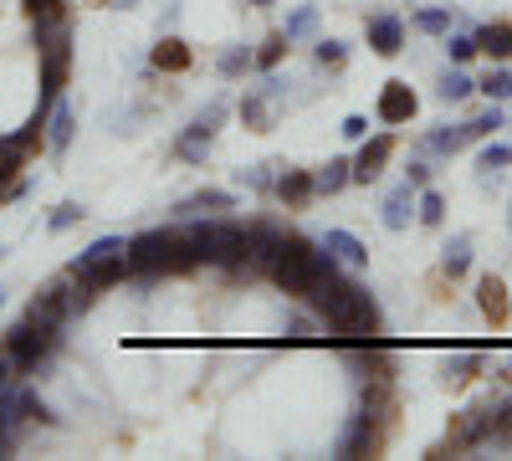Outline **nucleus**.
Masks as SVG:
<instances>
[{
    "instance_id": "1",
    "label": "nucleus",
    "mask_w": 512,
    "mask_h": 461,
    "mask_svg": "<svg viewBox=\"0 0 512 461\" xmlns=\"http://www.w3.org/2000/svg\"><path fill=\"white\" fill-rule=\"evenodd\" d=\"M303 303H308L333 333H379V328H384L379 298H374L369 287L349 282L344 272H338V277H323Z\"/></svg>"
},
{
    "instance_id": "2",
    "label": "nucleus",
    "mask_w": 512,
    "mask_h": 461,
    "mask_svg": "<svg viewBox=\"0 0 512 461\" xmlns=\"http://www.w3.org/2000/svg\"><path fill=\"white\" fill-rule=\"evenodd\" d=\"M0 349L16 359L21 380H57V359H62V349H67V333L21 313L6 333H0Z\"/></svg>"
},
{
    "instance_id": "3",
    "label": "nucleus",
    "mask_w": 512,
    "mask_h": 461,
    "mask_svg": "<svg viewBox=\"0 0 512 461\" xmlns=\"http://www.w3.org/2000/svg\"><path fill=\"white\" fill-rule=\"evenodd\" d=\"M241 205L236 190H221V185H200L190 195H180L175 205H169V221H195V216H231Z\"/></svg>"
},
{
    "instance_id": "4",
    "label": "nucleus",
    "mask_w": 512,
    "mask_h": 461,
    "mask_svg": "<svg viewBox=\"0 0 512 461\" xmlns=\"http://www.w3.org/2000/svg\"><path fill=\"white\" fill-rule=\"evenodd\" d=\"M374 451H384V421L354 410L349 426L333 436V456H374Z\"/></svg>"
},
{
    "instance_id": "5",
    "label": "nucleus",
    "mask_w": 512,
    "mask_h": 461,
    "mask_svg": "<svg viewBox=\"0 0 512 461\" xmlns=\"http://www.w3.org/2000/svg\"><path fill=\"white\" fill-rule=\"evenodd\" d=\"M400 154V139L384 129V134H369V139H359V154H354V185H379V175H384V164H390Z\"/></svg>"
},
{
    "instance_id": "6",
    "label": "nucleus",
    "mask_w": 512,
    "mask_h": 461,
    "mask_svg": "<svg viewBox=\"0 0 512 461\" xmlns=\"http://www.w3.org/2000/svg\"><path fill=\"white\" fill-rule=\"evenodd\" d=\"M241 226H246V251H251V262L262 267V277H267L272 257H277L282 241H287V226L272 221V216H251V221H241Z\"/></svg>"
},
{
    "instance_id": "7",
    "label": "nucleus",
    "mask_w": 512,
    "mask_h": 461,
    "mask_svg": "<svg viewBox=\"0 0 512 461\" xmlns=\"http://www.w3.org/2000/svg\"><path fill=\"white\" fill-rule=\"evenodd\" d=\"M364 36H369V47L379 57H400L405 52V36H410V21L395 16V11H374V16H364Z\"/></svg>"
},
{
    "instance_id": "8",
    "label": "nucleus",
    "mask_w": 512,
    "mask_h": 461,
    "mask_svg": "<svg viewBox=\"0 0 512 461\" xmlns=\"http://www.w3.org/2000/svg\"><path fill=\"white\" fill-rule=\"evenodd\" d=\"M477 134H472V123H441V129H425L415 139V154H431V159H456L461 149H472Z\"/></svg>"
},
{
    "instance_id": "9",
    "label": "nucleus",
    "mask_w": 512,
    "mask_h": 461,
    "mask_svg": "<svg viewBox=\"0 0 512 461\" xmlns=\"http://www.w3.org/2000/svg\"><path fill=\"white\" fill-rule=\"evenodd\" d=\"M272 200L287 205V211H308V205L318 200V190H313V170H297V164L282 159V170H277V180H272Z\"/></svg>"
},
{
    "instance_id": "10",
    "label": "nucleus",
    "mask_w": 512,
    "mask_h": 461,
    "mask_svg": "<svg viewBox=\"0 0 512 461\" xmlns=\"http://www.w3.org/2000/svg\"><path fill=\"white\" fill-rule=\"evenodd\" d=\"M415 195H420V190L400 175L390 190L379 195V226H384V231H410V221H415Z\"/></svg>"
},
{
    "instance_id": "11",
    "label": "nucleus",
    "mask_w": 512,
    "mask_h": 461,
    "mask_svg": "<svg viewBox=\"0 0 512 461\" xmlns=\"http://www.w3.org/2000/svg\"><path fill=\"white\" fill-rule=\"evenodd\" d=\"M272 328L282 333L287 344H313V339H323V333H328V323L313 308H277Z\"/></svg>"
},
{
    "instance_id": "12",
    "label": "nucleus",
    "mask_w": 512,
    "mask_h": 461,
    "mask_svg": "<svg viewBox=\"0 0 512 461\" xmlns=\"http://www.w3.org/2000/svg\"><path fill=\"white\" fill-rule=\"evenodd\" d=\"M210 149H216V134H205L200 123H185V129L169 139V159H175V164H190V170H205Z\"/></svg>"
},
{
    "instance_id": "13",
    "label": "nucleus",
    "mask_w": 512,
    "mask_h": 461,
    "mask_svg": "<svg viewBox=\"0 0 512 461\" xmlns=\"http://www.w3.org/2000/svg\"><path fill=\"white\" fill-rule=\"evenodd\" d=\"M477 374H487V354H482V349H456V354L441 359V385H446V390L472 385Z\"/></svg>"
},
{
    "instance_id": "14",
    "label": "nucleus",
    "mask_w": 512,
    "mask_h": 461,
    "mask_svg": "<svg viewBox=\"0 0 512 461\" xmlns=\"http://www.w3.org/2000/svg\"><path fill=\"white\" fill-rule=\"evenodd\" d=\"M415 108H420V98L410 93V82H384V93H379V108H374V118L379 123H410L415 118Z\"/></svg>"
},
{
    "instance_id": "15",
    "label": "nucleus",
    "mask_w": 512,
    "mask_h": 461,
    "mask_svg": "<svg viewBox=\"0 0 512 461\" xmlns=\"http://www.w3.org/2000/svg\"><path fill=\"white\" fill-rule=\"evenodd\" d=\"M349 185H354V159H349V154H333V159H323L318 170H313V190H318V200L344 195Z\"/></svg>"
},
{
    "instance_id": "16",
    "label": "nucleus",
    "mask_w": 512,
    "mask_h": 461,
    "mask_svg": "<svg viewBox=\"0 0 512 461\" xmlns=\"http://www.w3.org/2000/svg\"><path fill=\"white\" fill-rule=\"evenodd\" d=\"M318 246H328V251H333V257L344 262L349 272H364V267H369V246H364L354 231H344V226H328V231L318 236Z\"/></svg>"
},
{
    "instance_id": "17",
    "label": "nucleus",
    "mask_w": 512,
    "mask_h": 461,
    "mask_svg": "<svg viewBox=\"0 0 512 461\" xmlns=\"http://www.w3.org/2000/svg\"><path fill=\"white\" fill-rule=\"evenodd\" d=\"M472 257H477V251H472V231H451V236L441 241V262H436V272L456 282V277L472 272Z\"/></svg>"
},
{
    "instance_id": "18",
    "label": "nucleus",
    "mask_w": 512,
    "mask_h": 461,
    "mask_svg": "<svg viewBox=\"0 0 512 461\" xmlns=\"http://www.w3.org/2000/svg\"><path fill=\"white\" fill-rule=\"evenodd\" d=\"M72 139H77V108L62 98V103L52 108V118H47V139H41V144H47L52 159H62V154L72 149Z\"/></svg>"
},
{
    "instance_id": "19",
    "label": "nucleus",
    "mask_w": 512,
    "mask_h": 461,
    "mask_svg": "<svg viewBox=\"0 0 512 461\" xmlns=\"http://www.w3.org/2000/svg\"><path fill=\"white\" fill-rule=\"evenodd\" d=\"M477 308H482V318L487 323H507L512 318V292H507V282L502 277H477Z\"/></svg>"
},
{
    "instance_id": "20",
    "label": "nucleus",
    "mask_w": 512,
    "mask_h": 461,
    "mask_svg": "<svg viewBox=\"0 0 512 461\" xmlns=\"http://www.w3.org/2000/svg\"><path fill=\"white\" fill-rule=\"evenodd\" d=\"M210 67H216L221 82H246V77H256V47H246V41H236V47H221Z\"/></svg>"
},
{
    "instance_id": "21",
    "label": "nucleus",
    "mask_w": 512,
    "mask_h": 461,
    "mask_svg": "<svg viewBox=\"0 0 512 461\" xmlns=\"http://www.w3.org/2000/svg\"><path fill=\"white\" fill-rule=\"evenodd\" d=\"M472 36L487 62H512V21H482V26H472Z\"/></svg>"
},
{
    "instance_id": "22",
    "label": "nucleus",
    "mask_w": 512,
    "mask_h": 461,
    "mask_svg": "<svg viewBox=\"0 0 512 461\" xmlns=\"http://www.w3.org/2000/svg\"><path fill=\"white\" fill-rule=\"evenodd\" d=\"M308 57H313V72H318V77H323V72L338 77V72L349 67V41H344V36H313Z\"/></svg>"
},
{
    "instance_id": "23",
    "label": "nucleus",
    "mask_w": 512,
    "mask_h": 461,
    "mask_svg": "<svg viewBox=\"0 0 512 461\" xmlns=\"http://www.w3.org/2000/svg\"><path fill=\"white\" fill-rule=\"evenodd\" d=\"M236 118H241V129H251V134H267L282 113H277L262 93H256V88H246V93L236 98Z\"/></svg>"
},
{
    "instance_id": "24",
    "label": "nucleus",
    "mask_w": 512,
    "mask_h": 461,
    "mask_svg": "<svg viewBox=\"0 0 512 461\" xmlns=\"http://www.w3.org/2000/svg\"><path fill=\"white\" fill-rule=\"evenodd\" d=\"M318 26H323V11L313 6V0H303V6H292V11L282 16V26H277V31L292 41V47H303V41H313V36H318Z\"/></svg>"
},
{
    "instance_id": "25",
    "label": "nucleus",
    "mask_w": 512,
    "mask_h": 461,
    "mask_svg": "<svg viewBox=\"0 0 512 461\" xmlns=\"http://www.w3.org/2000/svg\"><path fill=\"white\" fill-rule=\"evenodd\" d=\"M154 113H159V98H139V103H128V108H113L103 123H108V134L134 139V134H139V123H149Z\"/></svg>"
},
{
    "instance_id": "26",
    "label": "nucleus",
    "mask_w": 512,
    "mask_h": 461,
    "mask_svg": "<svg viewBox=\"0 0 512 461\" xmlns=\"http://www.w3.org/2000/svg\"><path fill=\"white\" fill-rule=\"evenodd\" d=\"M77 277L88 282V287H98V292L123 287V282H128V251H113V257H103V262H93V267H82Z\"/></svg>"
},
{
    "instance_id": "27",
    "label": "nucleus",
    "mask_w": 512,
    "mask_h": 461,
    "mask_svg": "<svg viewBox=\"0 0 512 461\" xmlns=\"http://www.w3.org/2000/svg\"><path fill=\"white\" fill-rule=\"evenodd\" d=\"M472 93H477V77L466 72V67H446V72L436 77V103H446V108L472 103Z\"/></svg>"
},
{
    "instance_id": "28",
    "label": "nucleus",
    "mask_w": 512,
    "mask_h": 461,
    "mask_svg": "<svg viewBox=\"0 0 512 461\" xmlns=\"http://www.w3.org/2000/svg\"><path fill=\"white\" fill-rule=\"evenodd\" d=\"M277 170H282V159H262V164H241V170H231V180H236V190H251V195L272 200Z\"/></svg>"
},
{
    "instance_id": "29",
    "label": "nucleus",
    "mask_w": 512,
    "mask_h": 461,
    "mask_svg": "<svg viewBox=\"0 0 512 461\" xmlns=\"http://www.w3.org/2000/svg\"><path fill=\"white\" fill-rule=\"evenodd\" d=\"M456 26V11L451 6H415L410 11V31L415 36H446Z\"/></svg>"
},
{
    "instance_id": "30",
    "label": "nucleus",
    "mask_w": 512,
    "mask_h": 461,
    "mask_svg": "<svg viewBox=\"0 0 512 461\" xmlns=\"http://www.w3.org/2000/svg\"><path fill=\"white\" fill-rule=\"evenodd\" d=\"M415 226H425V231H441L446 226V195L436 185H425L415 195Z\"/></svg>"
},
{
    "instance_id": "31",
    "label": "nucleus",
    "mask_w": 512,
    "mask_h": 461,
    "mask_svg": "<svg viewBox=\"0 0 512 461\" xmlns=\"http://www.w3.org/2000/svg\"><path fill=\"white\" fill-rule=\"evenodd\" d=\"M123 246H128L123 236H98V241H88V246H82V251H77V257H72V262H67L62 272H72V277H77L82 267H93V262H103V257H113V251H123Z\"/></svg>"
},
{
    "instance_id": "32",
    "label": "nucleus",
    "mask_w": 512,
    "mask_h": 461,
    "mask_svg": "<svg viewBox=\"0 0 512 461\" xmlns=\"http://www.w3.org/2000/svg\"><path fill=\"white\" fill-rule=\"evenodd\" d=\"M441 47H446V62H451V67H466V62H477V57H482V52H477L472 26H466V31H456V26H451V31L441 36Z\"/></svg>"
},
{
    "instance_id": "33",
    "label": "nucleus",
    "mask_w": 512,
    "mask_h": 461,
    "mask_svg": "<svg viewBox=\"0 0 512 461\" xmlns=\"http://www.w3.org/2000/svg\"><path fill=\"white\" fill-rule=\"evenodd\" d=\"M231 113H236V98H231V93H216V98H210V103H205V108H200L190 123H200L205 134H221Z\"/></svg>"
},
{
    "instance_id": "34",
    "label": "nucleus",
    "mask_w": 512,
    "mask_h": 461,
    "mask_svg": "<svg viewBox=\"0 0 512 461\" xmlns=\"http://www.w3.org/2000/svg\"><path fill=\"white\" fill-rule=\"evenodd\" d=\"M93 211L82 200H62V205H52V216H47V236H67L72 226H82Z\"/></svg>"
},
{
    "instance_id": "35",
    "label": "nucleus",
    "mask_w": 512,
    "mask_h": 461,
    "mask_svg": "<svg viewBox=\"0 0 512 461\" xmlns=\"http://www.w3.org/2000/svg\"><path fill=\"white\" fill-rule=\"evenodd\" d=\"M149 62H154L159 72H185V67H190V52H185L180 36H159V47H154Z\"/></svg>"
},
{
    "instance_id": "36",
    "label": "nucleus",
    "mask_w": 512,
    "mask_h": 461,
    "mask_svg": "<svg viewBox=\"0 0 512 461\" xmlns=\"http://www.w3.org/2000/svg\"><path fill=\"white\" fill-rule=\"evenodd\" d=\"M477 93H482L487 103H512V67H507V62H497V67L477 82Z\"/></svg>"
},
{
    "instance_id": "37",
    "label": "nucleus",
    "mask_w": 512,
    "mask_h": 461,
    "mask_svg": "<svg viewBox=\"0 0 512 461\" xmlns=\"http://www.w3.org/2000/svg\"><path fill=\"white\" fill-rule=\"evenodd\" d=\"M477 170H487V175L512 170V144H502V139H482V149H477Z\"/></svg>"
},
{
    "instance_id": "38",
    "label": "nucleus",
    "mask_w": 512,
    "mask_h": 461,
    "mask_svg": "<svg viewBox=\"0 0 512 461\" xmlns=\"http://www.w3.org/2000/svg\"><path fill=\"white\" fill-rule=\"evenodd\" d=\"M466 123H472V134H477V144H482V139H492L497 129H507V103H487L477 118H466Z\"/></svg>"
},
{
    "instance_id": "39",
    "label": "nucleus",
    "mask_w": 512,
    "mask_h": 461,
    "mask_svg": "<svg viewBox=\"0 0 512 461\" xmlns=\"http://www.w3.org/2000/svg\"><path fill=\"white\" fill-rule=\"evenodd\" d=\"M292 52V41L282 36V31H272L262 47H256V72H272V67H282V57Z\"/></svg>"
},
{
    "instance_id": "40",
    "label": "nucleus",
    "mask_w": 512,
    "mask_h": 461,
    "mask_svg": "<svg viewBox=\"0 0 512 461\" xmlns=\"http://www.w3.org/2000/svg\"><path fill=\"white\" fill-rule=\"evenodd\" d=\"M405 180H410L415 190L436 185V164H431V154H410V159H405Z\"/></svg>"
},
{
    "instance_id": "41",
    "label": "nucleus",
    "mask_w": 512,
    "mask_h": 461,
    "mask_svg": "<svg viewBox=\"0 0 512 461\" xmlns=\"http://www.w3.org/2000/svg\"><path fill=\"white\" fill-rule=\"evenodd\" d=\"M180 16H185L180 0H164L159 16H154V31H159V36H175V31H180Z\"/></svg>"
},
{
    "instance_id": "42",
    "label": "nucleus",
    "mask_w": 512,
    "mask_h": 461,
    "mask_svg": "<svg viewBox=\"0 0 512 461\" xmlns=\"http://www.w3.org/2000/svg\"><path fill=\"white\" fill-rule=\"evenodd\" d=\"M338 134H344L349 144H359V139H369L374 129H369V118H364V113H349L344 123H338Z\"/></svg>"
},
{
    "instance_id": "43",
    "label": "nucleus",
    "mask_w": 512,
    "mask_h": 461,
    "mask_svg": "<svg viewBox=\"0 0 512 461\" xmlns=\"http://www.w3.org/2000/svg\"><path fill=\"white\" fill-rule=\"evenodd\" d=\"M41 11H62V0H26V16H41Z\"/></svg>"
},
{
    "instance_id": "44",
    "label": "nucleus",
    "mask_w": 512,
    "mask_h": 461,
    "mask_svg": "<svg viewBox=\"0 0 512 461\" xmlns=\"http://www.w3.org/2000/svg\"><path fill=\"white\" fill-rule=\"evenodd\" d=\"M11 292H16L11 282H0V313H6V303H11Z\"/></svg>"
},
{
    "instance_id": "45",
    "label": "nucleus",
    "mask_w": 512,
    "mask_h": 461,
    "mask_svg": "<svg viewBox=\"0 0 512 461\" xmlns=\"http://www.w3.org/2000/svg\"><path fill=\"white\" fill-rule=\"evenodd\" d=\"M108 6H113V11H134V6H139V0H108Z\"/></svg>"
},
{
    "instance_id": "46",
    "label": "nucleus",
    "mask_w": 512,
    "mask_h": 461,
    "mask_svg": "<svg viewBox=\"0 0 512 461\" xmlns=\"http://www.w3.org/2000/svg\"><path fill=\"white\" fill-rule=\"evenodd\" d=\"M246 6H251V11H267V6H277V0H246Z\"/></svg>"
},
{
    "instance_id": "47",
    "label": "nucleus",
    "mask_w": 512,
    "mask_h": 461,
    "mask_svg": "<svg viewBox=\"0 0 512 461\" xmlns=\"http://www.w3.org/2000/svg\"><path fill=\"white\" fill-rule=\"evenodd\" d=\"M6 257H11V246H6V241H0V262H6Z\"/></svg>"
},
{
    "instance_id": "48",
    "label": "nucleus",
    "mask_w": 512,
    "mask_h": 461,
    "mask_svg": "<svg viewBox=\"0 0 512 461\" xmlns=\"http://www.w3.org/2000/svg\"><path fill=\"white\" fill-rule=\"evenodd\" d=\"M507 226H512V195H507Z\"/></svg>"
},
{
    "instance_id": "49",
    "label": "nucleus",
    "mask_w": 512,
    "mask_h": 461,
    "mask_svg": "<svg viewBox=\"0 0 512 461\" xmlns=\"http://www.w3.org/2000/svg\"><path fill=\"white\" fill-rule=\"evenodd\" d=\"M400 6H420V0H400Z\"/></svg>"
},
{
    "instance_id": "50",
    "label": "nucleus",
    "mask_w": 512,
    "mask_h": 461,
    "mask_svg": "<svg viewBox=\"0 0 512 461\" xmlns=\"http://www.w3.org/2000/svg\"><path fill=\"white\" fill-rule=\"evenodd\" d=\"M507 129H512V113H507Z\"/></svg>"
},
{
    "instance_id": "51",
    "label": "nucleus",
    "mask_w": 512,
    "mask_h": 461,
    "mask_svg": "<svg viewBox=\"0 0 512 461\" xmlns=\"http://www.w3.org/2000/svg\"><path fill=\"white\" fill-rule=\"evenodd\" d=\"M507 323H512V318H507Z\"/></svg>"
}]
</instances>
